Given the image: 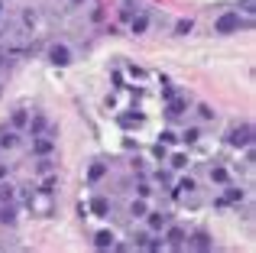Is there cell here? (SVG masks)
Segmentation results:
<instances>
[{
    "instance_id": "cell-35",
    "label": "cell",
    "mask_w": 256,
    "mask_h": 253,
    "mask_svg": "<svg viewBox=\"0 0 256 253\" xmlns=\"http://www.w3.org/2000/svg\"><path fill=\"white\" fill-rule=\"evenodd\" d=\"M68 6L75 10V6H84V0H68Z\"/></svg>"
},
{
    "instance_id": "cell-27",
    "label": "cell",
    "mask_w": 256,
    "mask_h": 253,
    "mask_svg": "<svg viewBox=\"0 0 256 253\" xmlns=\"http://www.w3.org/2000/svg\"><path fill=\"white\" fill-rule=\"evenodd\" d=\"M136 195H140V198H150V195H152V185L146 182V178H140V185H136Z\"/></svg>"
},
{
    "instance_id": "cell-19",
    "label": "cell",
    "mask_w": 256,
    "mask_h": 253,
    "mask_svg": "<svg viewBox=\"0 0 256 253\" xmlns=\"http://www.w3.org/2000/svg\"><path fill=\"white\" fill-rule=\"evenodd\" d=\"M39 192H46V195H56V192H58V176H56V172L42 176V185H39Z\"/></svg>"
},
{
    "instance_id": "cell-5",
    "label": "cell",
    "mask_w": 256,
    "mask_h": 253,
    "mask_svg": "<svg viewBox=\"0 0 256 253\" xmlns=\"http://www.w3.org/2000/svg\"><path fill=\"white\" fill-rule=\"evenodd\" d=\"M169 224H172V214H166V211H146V228H150V234H162Z\"/></svg>"
},
{
    "instance_id": "cell-31",
    "label": "cell",
    "mask_w": 256,
    "mask_h": 253,
    "mask_svg": "<svg viewBox=\"0 0 256 253\" xmlns=\"http://www.w3.org/2000/svg\"><path fill=\"white\" fill-rule=\"evenodd\" d=\"M253 10H256L253 0H240V10H237V13H244V16H253Z\"/></svg>"
},
{
    "instance_id": "cell-33",
    "label": "cell",
    "mask_w": 256,
    "mask_h": 253,
    "mask_svg": "<svg viewBox=\"0 0 256 253\" xmlns=\"http://www.w3.org/2000/svg\"><path fill=\"white\" fill-rule=\"evenodd\" d=\"M156 182L159 185H172V176H169V172H156Z\"/></svg>"
},
{
    "instance_id": "cell-10",
    "label": "cell",
    "mask_w": 256,
    "mask_h": 253,
    "mask_svg": "<svg viewBox=\"0 0 256 253\" xmlns=\"http://www.w3.org/2000/svg\"><path fill=\"white\" fill-rule=\"evenodd\" d=\"M16 218H20V211H16V204H13V202H4V204H0V224H4V228H13V224H16Z\"/></svg>"
},
{
    "instance_id": "cell-15",
    "label": "cell",
    "mask_w": 256,
    "mask_h": 253,
    "mask_svg": "<svg viewBox=\"0 0 256 253\" xmlns=\"http://www.w3.org/2000/svg\"><path fill=\"white\" fill-rule=\"evenodd\" d=\"M185 110H188V104L182 101V98H172V101H169V110H166V114H169V120H182V117H185Z\"/></svg>"
},
{
    "instance_id": "cell-7",
    "label": "cell",
    "mask_w": 256,
    "mask_h": 253,
    "mask_svg": "<svg viewBox=\"0 0 256 253\" xmlns=\"http://www.w3.org/2000/svg\"><path fill=\"white\" fill-rule=\"evenodd\" d=\"M185 237H188L185 228H178V224H169L162 240H166V247H169V250H182V247H185Z\"/></svg>"
},
{
    "instance_id": "cell-13",
    "label": "cell",
    "mask_w": 256,
    "mask_h": 253,
    "mask_svg": "<svg viewBox=\"0 0 256 253\" xmlns=\"http://www.w3.org/2000/svg\"><path fill=\"white\" fill-rule=\"evenodd\" d=\"M114 244H117L114 230H98V234H94V247L98 250H114Z\"/></svg>"
},
{
    "instance_id": "cell-4",
    "label": "cell",
    "mask_w": 256,
    "mask_h": 253,
    "mask_svg": "<svg viewBox=\"0 0 256 253\" xmlns=\"http://www.w3.org/2000/svg\"><path fill=\"white\" fill-rule=\"evenodd\" d=\"M46 58H49L52 65H58V68H65V65L75 62V56H72V49L65 42H52L49 49H46Z\"/></svg>"
},
{
    "instance_id": "cell-21",
    "label": "cell",
    "mask_w": 256,
    "mask_h": 253,
    "mask_svg": "<svg viewBox=\"0 0 256 253\" xmlns=\"http://www.w3.org/2000/svg\"><path fill=\"white\" fill-rule=\"evenodd\" d=\"M36 172H39V176H49V172H56V159H52V156H39Z\"/></svg>"
},
{
    "instance_id": "cell-6",
    "label": "cell",
    "mask_w": 256,
    "mask_h": 253,
    "mask_svg": "<svg viewBox=\"0 0 256 253\" xmlns=\"http://www.w3.org/2000/svg\"><path fill=\"white\" fill-rule=\"evenodd\" d=\"M23 146V136H20V130H13V126H4L0 130V152H13Z\"/></svg>"
},
{
    "instance_id": "cell-3",
    "label": "cell",
    "mask_w": 256,
    "mask_h": 253,
    "mask_svg": "<svg viewBox=\"0 0 256 253\" xmlns=\"http://www.w3.org/2000/svg\"><path fill=\"white\" fill-rule=\"evenodd\" d=\"M227 146H234V150H246V146H253V126L250 124H237L227 130Z\"/></svg>"
},
{
    "instance_id": "cell-25",
    "label": "cell",
    "mask_w": 256,
    "mask_h": 253,
    "mask_svg": "<svg viewBox=\"0 0 256 253\" xmlns=\"http://www.w3.org/2000/svg\"><path fill=\"white\" fill-rule=\"evenodd\" d=\"M13 198H16V185H10V182H0V204L4 202H13Z\"/></svg>"
},
{
    "instance_id": "cell-17",
    "label": "cell",
    "mask_w": 256,
    "mask_h": 253,
    "mask_svg": "<svg viewBox=\"0 0 256 253\" xmlns=\"http://www.w3.org/2000/svg\"><path fill=\"white\" fill-rule=\"evenodd\" d=\"M10 126L23 133L26 126H30V110H13V114H10Z\"/></svg>"
},
{
    "instance_id": "cell-29",
    "label": "cell",
    "mask_w": 256,
    "mask_h": 253,
    "mask_svg": "<svg viewBox=\"0 0 256 253\" xmlns=\"http://www.w3.org/2000/svg\"><path fill=\"white\" fill-rule=\"evenodd\" d=\"M133 240H136V247H146V240H150V230H133Z\"/></svg>"
},
{
    "instance_id": "cell-22",
    "label": "cell",
    "mask_w": 256,
    "mask_h": 253,
    "mask_svg": "<svg viewBox=\"0 0 256 253\" xmlns=\"http://www.w3.org/2000/svg\"><path fill=\"white\" fill-rule=\"evenodd\" d=\"M104 176H107V166H104V162H94L91 169H88V182H91V185H94V182H100Z\"/></svg>"
},
{
    "instance_id": "cell-30",
    "label": "cell",
    "mask_w": 256,
    "mask_h": 253,
    "mask_svg": "<svg viewBox=\"0 0 256 253\" xmlns=\"http://www.w3.org/2000/svg\"><path fill=\"white\" fill-rule=\"evenodd\" d=\"M23 23H26V26H30V30H36V23H39V16H36V13H32V10H26V13H23Z\"/></svg>"
},
{
    "instance_id": "cell-9",
    "label": "cell",
    "mask_w": 256,
    "mask_h": 253,
    "mask_svg": "<svg viewBox=\"0 0 256 253\" xmlns=\"http://www.w3.org/2000/svg\"><path fill=\"white\" fill-rule=\"evenodd\" d=\"M52 150H56V140H52L49 133L32 136V156H52Z\"/></svg>"
},
{
    "instance_id": "cell-37",
    "label": "cell",
    "mask_w": 256,
    "mask_h": 253,
    "mask_svg": "<svg viewBox=\"0 0 256 253\" xmlns=\"http://www.w3.org/2000/svg\"><path fill=\"white\" fill-rule=\"evenodd\" d=\"M0 32H4V30H0Z\"/></svg>"
},
{
    "instance_id": "cell-11",
    "label": "cell",
    "mask_w": 256,
    "mask_h": 253,
    "mask_svg": "<svg viewBox=\"0 0 256 253\" xmlns=\"http://www.w3.org/2000/svg\"><path fill=\"white\" fill-rule=\"evenodd\" d=\"M146 30H150V16H146L143 10L133 13V16H130V32H133V36H143Z\"/></svg>"
},
{
    "instance_id": "cell-12",
    "label": "cell",
    "mask_w": 256,
    "mask_h": 253,
    "mask_svg": "<svg viewBox=\"0 0 256 253\" xmlns=\"http://www.w3.org/2000/svg\"><path fill=\"white\" fill-rule=\"evenodd\" d=\"M26 130H30V136H42V133L49 130V117H46V114L30 117V126H26Z\"/></svg>"
},
{
    "instance_id": "cell-14",
    "label": "cell",
    "mask_w": 256,
    "mask_h": 253,
    "mask_svg": "<svg viewBox=\"0 0 256 253\" xmlns=\"http://www.w3.org/2000/svg\"><path fill=\"white\" fill-rule=\"evenodd\" d=\"M224 188H227V192H224V202H227V204H240V202H246V192L240 188V185H230V182H227Z\"/></svg>"
},
{
    "instance_id": "cell-16",
    "label": "cell",
    "mask_w": 256,
    "mask_h": 253,
    "mask_svg": "<svg viewBox=\"0 0 256 253\" xmlns=\"http://www.w3.org/2000/svg\"><path fill=\"white\" fill-rule=\"evenodd\" d=\"M208 178H211L214 185H220V188H224V185L230 182V172H227L224 166H211V172H208Z\"/></svg>"
},
{
    "instance_id": "cell-2",
    "label": "cell",
    "mask_w": 256,
    "mask_h": 253,
    "mask_svg": "<svg viewBox=\"0 0 256 253\" xmlns=\"http://www.w3.org/2000/svg\"><path fill=\"white\" fill-rule=\"evenodd\" d=\"M26 204H30V211L39 214V218H52L56 214V195H46V192H32V195L26 198Z\"/></svg>"
},
{
    "instance_id": "cell-20",
    "label": "cell",
    "mask_w": 256,
    "mask_h": 253,
    "mask_svg": "<svg viewBox=\"0 0 256 253\" xmlns=\"http://www.w3.org/2000/svg\"><path fill=\"white\" fill-rule=\"evenodd\" d=\"M146 211H150V204H146V198H136V202H130V218H146Z\"/></svg>"
},
{
    "instance_id": "cell-18",
    "label": "cell",
    "mask_w": 256,
    "mask_h": 253,
    "mask_svg": "<svg viewBox=\"0 0 256 253\" xmlns=\"http://www.w3.org/2000/svg\"><path fill=\"white\" fill-rule=\"evenodd\" d=\"M201 136H204V130H201V126H185L178 140H182V143H188V146H192V143H198Z\"/></svg>"
},
{
    "instance_id": "cell-34",
    "label": "cell",
    "mask_w": 256,
    "mask_h": 253,
    "mask_svg": "<svg viewBox=\"0 0 256 253\" xmlns=\"http://www.w3.org/2000/svg\"><path fill=\"white\" fill-rule=\"evenodd\" d=\"M6 176H10V166H6V162H0V182H4Z\"/></svg>"
},
{
    "instance_id": "cell-28",
    "label": "cell",
    "mask_w": 256,
    "mask_h": 253,
    "mask_svg": "<svg viewBox=\"0 0 256 253\" xmlns=\"http://www.w3.org/2000/svg\"><path fill=\"white\" fill-rule=\"evenodd\" d=\"M192 30H194V23H192V20H182V23L175 26V32H178V36H188Z\"/></svg>"
},
{
    "instance_id": "cell-1",
    "label": "cell",
    "mask_w": 256,
    "mask_h": 253,
    "mask_svg": "<svg viewBox=\"0 0 256 253\" xmlns=\"http://www.w3.org/2000/svg\"><path fill=\"white\" fill-rule=\"evenodd\" d=\"M250 26H253V16H240L237 10H227L214 20V32H218V36H234V32L250 30Z\"/></svg>"
},
{
    "instance_id": "cell-24",
    "label": "cell",
    "mask_w": 256,
    "mask_h": 253,
    "mask_svg": "<svg viewBox=\"0 0 256 253\" xmlns=\"http://www.w3.org/2000/svg\"><path fill=\"white\" fill-rule=\"evenodd\" d=\"M169 162H172V169H175V172H185V169H188V162H192V159H188L185 152H175V156L169 159Z\"/></svg>"
},
{
    "instance_id": "cell-32",
    "label": "cell",
    "mask_w": 256,
    "mask_h": 253,
    "mask_svg": "<svg viewBox=\"0 0 256 253\" xmlns=\"http://www.w3.org/2000/svg\"><path fill=\"white\" fill-rule=\"evenodd\" d=\"M162 143H166V146L178 143V133H175V130H162Z\"/></svg>"
},
{
    "instance_id": "cell-36",
    "label": "cell",
    "mask_w": 256,
    "mask_h": 253,
    "mask_svg": "<svg viewBox=\"0 0 256 253\" xmlns=\"http://www.w3.org/2000/svg\"><path fill=\"white\" fill-rule=\"evenodd\" d=\"M4 13H6V0H0V16H4Z\"/></svg>"
},
{
    "instance_id": "cell-26",
    "label": "cell",
    "mask_w": 256,
    "mask_h": 253,
    "mask_svg": "<svg viewBox=\"0 0 256 253\" xmlns=\"http://www.w3.org/2000/svg\"><path fill=\"white\" fill-rule=\"evenodd\" d=\"M198 117H201V120H218V110H214V108H208V104H198Z\"/></svg>"
},
{
    "instance_id": "cell-8",
    "label": "cell",
    "mask_w": 256,
    "mask_h": 253,
    "mask_svg": "<svg viewBox=\"0 0 256 253\" xmlns=\"http://www.w3.org/2000/svg\"><path fill=\"white\" fill-rule=\"evenodd\" d=\"M185 247H192V250H214V240H211L208 230H194V234L185 237Z\"/></svg>"
},
{
    "instance_id": "cell-23",
    "label": "cell",
    "mask_w": 256,
    "mask_h": 253,
    "mask_svg": "<svg viewBox=\"0 0 256 253\" xmlns=\"http://www.w3.org/2000/svg\"><path fill=\"white\" fill-rule=\"evenodd\" d=\"M91 211L98 218H107V211H110V202L107 198H91Z\"/></svg>"
}]
</instances>
